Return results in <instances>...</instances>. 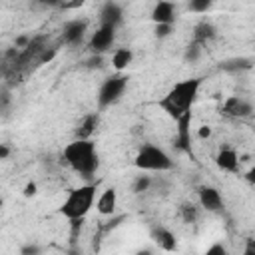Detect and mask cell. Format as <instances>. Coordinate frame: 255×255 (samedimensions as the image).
Returning a JSON list of instances; mask_svg holds the SVG:
<instances>
[{
  "label": "cell",
  "mask_w": 255,
  "mask_h": 255,
  "mask_svg": "<svg viewBox=\"0 0 255 255\" xmlns=\"http://www.w3.org/2000/svg\"><path fill=\"white\" fill-rule=\"evenodd\" d=\"M131 60H133V54H131L129 48H118V50L114 52V56H112V66H114L118 72H122V70H126V68L131 64Z\"/></svg>",
  "instance_id": "obj_18"
},
{
  "label": "cell",
  "mask_w": 255,
  "mask_h": 255,
  "mask_svg": "<svg viewBox=\"0 0 255 255\" xmlns=\"http://www.w3.org/2000/svg\"><path fill=\"white\" fill-rule=\"evenodd\" d=\"M98 122H100L98 114H88V116L80 122L78 129H76V137H80V139H90L92 133H94L96 128H98Z\"/></svg>",
  "instance_id": "obj_15"
},
{
  "label": "cell",
  "mask_w": 255,
  "mask_h": 255,
  "mask_svg": "<svg viewBox=\"0 0 255 255\" xmlns=\"http://www.w3.org/2000/svg\"><path fill=\"white\" fill-rule=\"evenodd\" d=\"M116 203H118V191H116L114 187H108V189H104L102 195L98 197L96 207H98V211H100L102 215H112L114 209H116Z\"/></svg>",
  "instance_id": "obj_14"
},
{
  "label": "cell",
  "mask_w": 255,
  "mask_h": 255,
  "mask_svg": "<svg viewBox=\"0 0 255 255\" xmlns=\"http://www.w3.org/2000/svg\"><path fill=\"white\" fill-rule=\"evenodd\" d=\"M243 253H245V255H255V239H247Z\"/></svg>",
  "instance_id": "obj_28"
},
{
  "label": "cell",
  "mask_w": 255,
  "mask_h": 255,
  "mask_svg": "<svg viewBox=\"0 0 255 255\" xmlns=\"http://www.w3.org/2000/svg\"><path fill=\"white\" fill-rule=\"evenodd\" d=\"M36 191H38V185H36L34 181H28L26 187H24V197H34Z\"/></svg>",
  "instance_id": "obj_25"
},
{
  "label": "cell",
  "mask_w": 255,
  "mask_h": 255,
  "mask_svg": "<svg viewBox=\"0 0 255 255\" xmlns=\"http://www.w3.org/2000/svg\"><path fill=\"white\" fill-rule=\"evenodd\" d=\"M173 18H175V8L169 0H159L151 10V20L155 24H173Z\"/></svg>",
  "instance_id": "obj_11"
},
{
  "label": "cell",
  "mask_w": 255,
  "mask_h": 255,
  "mask_svg": "<svg viewBox=\"0 0 255 255\" xmlns=\"http://www.w3.org/2000/svg\"><path fill=\"white\" fill-rule=\"evenodd\" d=\"M197 135H199L201 139L209 137V135H211V128H209V126H199V129H197Z\"/></svg>",
  "instance_id": "obj_27"
},
{
  "label": "cell",
  "mask_w": 255,
  "mask_h": 255,
  "mask_svg": "<svg viewBox=\"0 0 255 255\" xmlns=\"http://www.w3.org/2000/svg\"><path fill=\"white\" fill-rule=\"evenodd\" d=\"M151 237H153V241H155L161 249H165V251H173V249H175V237H173V233H171L169 229H165V227H155V229L151 231Z\"/></svg>",
  "instance_id": "obj_16"
},
{
  "label": "cell",
  "mask_w": 255,
  "mask_h": 255,
  "mask_svg": "<svg viewBox=\"0 0 255 255\" xmlns=\"http://www.w3.org/2000/svg\"><path fill=\"white\" fill-rule=\"evenodd\" d=\"M8 153H10L8 145H6V143H2V145H0V159H6V157H8Z\"/></svg>",
  "instance_id": "obj_32"
},
{
  "label": "cell",
  "mask_w": 255,
  "mask_h": 255,
  "mask_svg": "<svg viewBox=\"0 0 255 255\" xmlns=\"http://www.w3.org/2000/svg\"><path fill=\"white\" fill-rule=\"evenodd\" d=\"M207 253H209V255H213V253H221V255H225V247H223V245H213V247L207 249Z\"/></svg>",
  "instance_id": "obj_31"
},
{
  "label": "cell",
  "mask_w": 255,
  "mask_h": 255,
  "mask_svg": "<svg viewBox=\"0 0 255 255\" xmlns=\"http://www.w3.org/2000/svg\"><path fill=\"white\" fill-rule=\"evenodd\" d=\"M94 199H96V185L88 183V185L74 187V189H70L68 197L60 205V213L64 217H68L70 221H82L88 215V211L92 209Z\"/></svg>",
  "instance_id": "obj_3"
},
{
  "label": "cell",
  "mask_w": 255,
  "mask_h": 255,
  "mask_svg": "<svg viewBox=\"0 0 255 255\" xmlns=\"http://www.w3.org/2000/svg\"><path fill=\"white\" fill-rule=\"evenodd\" d=\"M171 34V24H155V36L157 38H167Z\"/></svg>",
  "instance_id": "obj_24"
},
{
  "label": "cell",
  "mask_w": 255,
  "mask_h": 255,
  "mask_svg": "<svg viewBox=\"0 0 255 255\" xmlns=\"http://www.w3.org/2000/svg\"><path fill=\"white\" fill-rule=\"evenodd\" d=\"M38 251V247H24L22 249V253H36Z\"/></svg>",
  "instance_id": "obj_34"
},
{
  "label": "cell",
  "mask_w": 255,
  "mask_h": 255,
  "mask_svg": "<svg viewBox=\"0 0 255 255\" xmlns=\"http://www.w3.org/2000/svg\"><path fill=\"white\" fill-rule=\"evenodd\" d=\"M211 2L213 0H189V10L195 14H203L211 8Z\"/></svg>",
  "instance_id": "obj_23"
},
{
  "label": "cell",
  "mask_w": 255,
  "mask_h": 255,
  "mask_svg": "<svg viewBox=\"0 0 255 255\" xmlns=\"http://www.w3.org/2000/svg\"><path fill=\"white\" fill-rule=\"evenodd\" d=\"M38 2L44 6H64L66 4V0H38Z\"/></svg>",
  "instance_id": "obj_30"
},
{
  "label": "cell",
  "mask_w": 255,
  "mask_h": 255,
  "mask_svg": "<svg viewBox=\"0 0 255 255\" xmlns=\"http://www.w3.org/2000/svg\"><path fill=\"white\" fill-rule=\"evenodd\" d=\"M179 215H181V219H183L185 223H195L199 211H197V207H195L193 203H181V207H179Z\"/></svg>",
  "instance_id": "obj_21"
},
{
  "label": "cell",
  "mask_w": 255,
  "mask_h": 255,
  "mask_svg": "<svg viewBox=\"0 0 255 255\" xmlns=\"http://www.w3.org/2000/svg\"><path fill=\"white\" fill-rule=\"evenodd\" d=\"M201 88V80L199 78H187L177 82L161 100H159V108L173 120H177L179 116H183L185 112L191 110L197 92Z\"/></svg>",
  "instance_id": "obj_1"
},
{
  "label": "cell",
  "mask_w": 255,
  "mask_h": 255,
  "mask_svg": "<svg viewBox=\"0 0 255 255\" xmlns=\"http://www.w3.org/2000/svg\"><path fill=\"white\" fill-rule=\"evenodd\" d=\"M221 112L225 116H231V118H247V116H251L253 106L249 102H245L243 98H239V96H229L225 100Z\"/></svg>",
  "instance_id": "obj_8"
},
{
  "label": "cell",
  "mask_w": 255,
  "mask_h": 255,
  "mask_svg": "<svg viewBox=\"0 0 255 255\" xmlns=\"http://www.w3.org/2000/svg\"><path fill=\"white\" fill-rule=\"evenodd\" d=\"M128 88V76L124 74H116V76H110L108 80H104V84L100 86V92H98V108L104 110L112 104H116L124 90Z\"/></svg>",
  "instance_id": "obj_5"
},
{
  "label": "cell",
  "mask_w": 255,
  "mask_h": 255,
  "mask_svg": "<svg viewBox=\"0 0 255 255\" xmlns=\"http://www.w3.org/2000/svg\"><path fill=\"white\" fill-rule=\"evenodd\" d=\"M215 163L221 171H237L239 167V157H237V151L233 147H221L215 155Z\"/></svg>",
  "instance_id": "obj_10"
},
{
  "label": "cell",
  "mask_w": 255,
  "mask_h": 255,
  "mask_svg": "<svg viewBox=\"0 0 255 255\" xmlns=\"http://www.w3.org/2000/svg\"><path fill=\"white\" fill-rule=\"evenodd\" d=\"M177 124V133H175V147L191 153V110L185 112L183 116H179L175 120Z\"/></svg>",
  "instance_id": "obj_7"
},
{
  "label": "cell",
  "mask_w": 255,
  "mask_h": 255,
  "mask_svg": "<svg viewBox=\"0 0 255 255\" xmlns=\"http://www.w3.org/2000/svg\"><path fill=\"white\" fill-rule=\"evenodd\" d=\"M243 177H245V181H249L251 185H255V165H253V167H249V169L245 171V175H243Z\"/></svg>",
  "instance_id": "obj_29"
},
{
  "label": "cell",
  "mask_w": 255,
  "mask_h": 255,
  "mask_svg": "<svg viewBox=\"0 0 255 255\" xmlns=\"http://www.w3.org/2000/svg\"><path fill=\"white\" fill-rule=\"evenodd\" d=\"M82 4H84V0H72V2H66L64 8H78V6H82Z\"/></svg>",
  "instance_id": "obj_33"
},
{
  "label": "cell",
  "mask_w": 255,
  "mask_h": 255,
  "mask_svg": "<svg viewBox=\"0 0 255 255\" xmlns=\"http://www.w3.org/2000/svg\"><path fill=\"white\" fill-rule=\"evenodd\" d=\"M219 68L225 70V72H241V70H249V68H251V62L245 60V58H233V60L221 62Z\"/></svg>",
  "instance_id": "obj_19"
},
{
  "label": "cell",
  "mask_w": 255,
  "mask_h": 255,
  "mask_svg": "<svg viewBox=\"0 0 255 255\" xmlns=\"http://www.w3.org/2000/svg\"><path fill=\"white\" fill-rule=\"evenodd\" d=\"M197 195H199V205L203 209H207V211H221L223 209V197L215 187L203 185V187H199Z\"/></svg>",
  "instance_id": "obj_9"
},
{
  "label": "cell",
  "mask_w": 255,
  "mask_h": 255,
  "mask_svg": "<svg viewBox=\"0 0 255 255\" xmlns=\"http://www.w3.org/2000/svg\"><path fill=\"white\" fill-rule=\"evenodd\" d=\"M217 36V30L213 24L209 22H199L195 28H193V40L195 42H201V44H207L209 40H213Z\"/></svg>",
  "instance_id": "obj_17"
},
{
  "label": "cell",
  "mask_w": 255,
  "mask_h": 255,
  "mask_svg": "<svg viewBox=\"0 0 255 255\" xmlns=\"http://www.w3.org/2000/svg\"><path fill=\"white\" fill-rule=\"evenodd\" d=\"M64 161L82 177H92L100 165L96 143L92 139L76 137L72 143H68L64 147Z\"/></svg>",
  "instance_id": "obj_2"
},
{
  "label": "cell",
  "mask_w": 255,
  "mask_h": 255,
  "mask_svg": "<svg viewBox=\"0 0 255 255\" xmlns=\"http://www.w3.org/2000/svg\"><path fill=\"white\" fill-rule=\"evenodd\" d=\"M86 66L88 68H100L102 66V54H94V58H90L86 62Z\"/></svg>",
  "instance_id": "obj_26"
},
{
  "label": "cell",
  "mask_w": 255,
  "mask_h": 255,
  "mask_svg": "<svg viewBox=\"0 0 255 255\" xmlns=\"http://www.w3.org/2000/svg\"><path fill=\"white\" fill-rule=\"evenodd\" d=\"M203 46H205V44L191 40V44H187V48H185L183 60H185V62H191V64H193V62H197V60L201 58V54H203Z\"/></svg>",
  "instance_id": "obj_20"
},
{
  "label": "cell",
  "mask_w": 255,
  "mask_h": 255,
  "mask_svg": "<svg viewBox=\"0 0 255 255\" xmlns=\"http://www.w3.org/2000/svg\"><path fill=\"white\" fill-rule=\"evenodd\" d=\"M114 38H116V26L102 24V26L92 34L88 48H90L94 54H102V52H106V50L114 44Z\"/></svg>",
  "instance_id": "obj_6"
},
{
  "label": "cell",
  "mask_w": 255,
  "mask_h": 255,
  "mask_svg": "<svg viewBox=\"0 0 255 255\" xmlns=\"http://www.w3.org/2000/svg\"><path fill=\"white\" fill-rule=\"evenodd\" d=\"M124 20V12L120 8V4L116 2H106L100 10V22L102 24H110V26H118Z\"/></svg>",
  "instance_id": "obj_13"
},
{
  "label": "cell",
  "mask_w": 255,
  "mask_h": 255,
  "mask_svg": "<svg viewBox=\"0 0 255 255\" xmlns=\"http://www.w3.org/2000/svg\"><path fill=\"white\" fill-rule=\"evenodd\" d=\"M133 165L141 171H167L173 167V159L161 147L145 143L139 147V151L133 159Z\"/></svg>",
  "instance_id": "obj_4"
},
{
  "label": "cell",
  "mask_w": 255,
  "mask_h": 255,
  "mask_svg": "<svg viewBox=\"0 0 255 255\" xmlns=\"http://www.w3.org/2000/svg\"><path fill=\"white\" fill-rule=\"evenodd\" d=\"M86 28H88V22H86V20H72V22H68V24L64 26V30H62V40H64L66 44H76V42H80V40L84 38Z\"/></svg>",
  "instance_id": "obj_12"
},
{
  "label": "cell",
  "mask_w": 255,
  "mask_h": 255,
  "mask_svg": "<svg viewBox=\"0 0 255 255\" xmlns=\"http://www.w3.org/2000/svg\"><path fill=\"white\" fill-rule=\"evenodd\" d=\"M149 185H151V177L149 175H137L131 189H133V193H143V191L149 189Z\"/></svg>",
  "instance_id": "obj_22"
}]
</instances>
